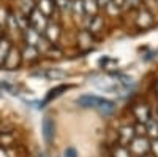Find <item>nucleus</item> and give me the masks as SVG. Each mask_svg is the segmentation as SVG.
Wrapping results in <instances>:
<instances>
[{
    "label": "nucleus",
    "mask_w": 158,
    "mask_h": 157,
    "mask_svg": "<svg viewBox=\"0 0 158 157\" xmlns=\"http://www.w3.org/2000/svg\"><path fill=\"white\" fill-rule=\"evenodd\" d=\"M128 149L133 155H146L150 149V140L147 137H135L133 141L128 145Z\"/></svg>",
    "instance_id": "f257e3e1"
},
{
    "label": "nucleus",
    "mask_w": 158,
    "mask_h": 157,
    "mask_svg": "<svg viewBox=\"0 0 158 157\" xmlns=\"http://www.w3.org/2000/svg\"><path fill=\"white\" fill-rule=\"evenodd\" d=\"M29 24H30V27H33L38 33H43L44 30H46V27H48V18L43 15L40 10H33L30 15H29Z\"/></svg>",
    "instance_id": "f03ea898"
},
{
    "label": "nucleus",
    "mask_w": 158,
    "mask_h": 157,
    "mask_svg": "<svg viewBox=\"0 0 158 157\" xmlns=\"http://www.w3.org/2000/svg\"><path fill=\"white\" fill-rule=\"evenodd\" d=\"M133 114H135V117L138 119V122H144V124H146L150 117H153L152 108L149 107L147 103H144V102L135 105V107H133Z\"/></svg>",
    "instance_id": "7ed1b4c3"
},
{
    "label": "nucleus",
    "mask_w": 158,
    "mask_h": 157,
    "mask_svg": "<svg viewBox=\"0 0 158 157\" xmlns=\"http://www.w3.org/2000/svg\"><path fill=\"white\" fill-rule=\"evenodd\" d=\"M41 135L44 138V141L48 143H52V140H54L56 137V124L54 121L51 119V117H44L43 122H41Z\"/></svg>",
    "instance_id": "20e7f679"
},
{
    "label": "nucleus",
    "mask_w": 158,
    "mask_h": 157,
    "mask_svg": "<svg viewBox=\"0 0 158 157\" xmlns=\"http://www.w3.org/2000/svg\"><path fill=\"white\" fill-rule=\"evenodd\" d=\"M136 137V132H135V125L131 124H125L118 129V140H120V145L123 146H128L133 138Z\"/></svg>",
    "instance_id": "39448f33"
},
{
    "label": "nucleus",
    "mask_w": 158,
    "mask_h": 157,
    "mask_svg": "<svg viewBox=\"0 0 158 157\" xmlns=\"http://www.w3.org/2000/svg\"><path fill=\"white\" fill-rule=\"evenodd\" d=\"M76 103L82 108H100L104 103V98H101L98 95H82L76 100Z\"/></svg>",
    "instance_id": "423d86ee"
},
{
    "label": "nucleus",
    "mask_w": 158,
    "mask_h": 157,
    "mask_svg": "<svg viewBox=\"0 0 158 157\" xmlns=\"http://www.w3.org/2000/svg\"><path fill=\"white\" fill-rule=\"evenodd\" d=\"M21 60H22V59H21V51H19L18 48H13V46H11L8 56H6V59H5V62H3V68H5V70H15L18 65H19Z\"/></svg>",
    "instance_id": "0eeeda50"
},
{
    "label": "nucleus",
    "mask_w": 158,
    "mask_h": 157,
    "mask_svg": "<svg viewBox=\"0 0 158 157\" xmlns=\"http://www.w3.org/2000/svg\"><path fill=\"white\" fill-rule=\"evenodd\" d=\"M40 38H41V33H38L33 27H29V29H25L24 30V40L25 43H27L29 46H38L40 43Z\"/></svg>",
    "instance_id": "6e6552de"
},
{
    "label": "nucleus",
    "mask_w": 158,
    "mask_h": 157,
    "mask_svg": "<svg viewBox=\"0 0 158 157\" xmlns=\"http://www.w3.org/2000/svg\"><path fill=\"white\" fill-rule=\"evenodd\" d=\"M43 33H44V38L49 43H56L60 37V27L57 24H48V27Z\"/></svg>",
    "instance_id": "1a4fd4ad"
},
{
    "label": "nucleus",
    "mask_w": 158,
    "mask_h": 157,
    "mask_svg": "<svg viewBox=\"0 0 158 157\" xmlns=\"http://www.w3.org/2000/svg\"><path fill=\"white\" fill-rule=\"evenodd\" d=\"M38 56H40V51L35 46L25 45V48L21 51V59L25 60V62H33L35 59H38Z\"/></svg>",
    "instance_id": "9d476101"
},
{
    "label": "nucleus",
    "mask_w": 158,
    "mask_h": 157,
    "mask_svg": "<svg viewBox=\"0 0 158 157\" xmlns=\"http://www.w3.org/2000/svg\"><path fill=\"white\" fill-rule=\"evenodd\" d=\"M103 24H104V21H103V18H100V16H90L89 19H87V32L89 33H95V32H100L101 30V27H103Z\"/></svg>",
    "instance_id": "9b49d317"
},
{
    "label": "nucleus",
    "mask_w": 158,
    "mask_h": 157,
    "mask_svg": "<svg viewBox=\"0 0 158 157\" xmlns=\"http://www.w3.org/2000/svg\"><path fill=\"white\" fill-rule=\"evenodd\" d=\"M36 10H40L43 13V15L48 18V16H51L52 13H54V10H56V7H54V2L52 0H40L38 2V5L35 7Z\"/></svg>",
    "instance_id": "f8f14e48"
},
{
    "label": "nucleus",
    "mask_w": 158,
    "mask_h": 157,
    "mask_svg": "<svg viewBox=\"0 0 158 157\" xmlns=\"http://www.w3.org/2000/svg\"><path fill=\"white\" fill-rule=\"evenodd\" d=\"M11 49V43L6 37H0V67H3V62Z\"/></svg>",
    "instance_id": "ddd939ff"
},
{
    "label": "nucleus",
    "mask_w": 158,
    "mask_h": 157,
    "mask_svg": "<svg viewBox=\"0 0 158 157\" xmlns=\"http://www.w3.org/2000/svg\"><path fill=\"white\" fill-rule=\"evenodd\" d=\"M146 129H147L146 137H147L149 140L158 138V121L155 119V117H150V119L146 122Z\"/></svg>",
    "instance_id": "4468645a"
},
{
    "label": "nucleus",
    "mask_w": 158,
    "mask_h": 157,
    "mask_svg": "<svg viewBox=\"0 0 158 157\" xmlns=\"http://www.w3.org/2000/svg\"><path fill=\"white\" fill-rule=\"evenodd\" d=\"M152 22H153V19H152L150 11H147V10L139 11V15H138V25L139 27L146 29V27H149V25H152Z\"/></svg>",
    "instance_id": "2eb2a0df"
},
{
    "label": "nucleus",
    "mask_w": 158,
    "mask_h": 157,
    "mask_svg": "<svg viewBox=\"0 0 158 157\" xmlns=\"http://www.w3.org/2000/svg\"><path fill=\"white\" fill-rule=\"evenodd\" d=\"M82 3H84V13H85V16H95L97 13H98V2L97 0H82Z\"/></svg>",
    "instance_id": "dca6fc26"
},
{
    "label": "nucleus",
    "mask_w": 158,
    "mask_h": 157,
    "mask_svg": "<svg viewBox=\"0 0 158 157\" xmlns=\"http://www.w3.org/2000/svg\"><path fill=\"white\" fill-rule=\"evenodd\" d=\"M112 157H133V154L130 152L128 146L117 145V146L112 148Z\"/></svg>",
    "instance_id": "f3484780"
},
{
    "label": "nucleus",
    "mask_w": 158,
    "mask_h": 157,
    "mask_svg": "<svg viewBox=\"0 0 158 157\" xmlns=\"http://www.w3.org/2000/svg\"><path fill=\"white\" fill-rule=\"evenodd\" d=\"M71 10L74 13V16L79 19V18H84L85 13H84V3L82 0H73L71 2Z\"/></svg>",
    "instance_id": "a211bd4d"
},
{
    "label": "nucleus",
    "mask_w": 158,
    "mask_h": 157,
    "mask_svg": "<svg viewBox=\"0 0 158 157\" xmlns=\"http://www.w3.org/2000/svg\"><path fill=\"white\" fill-rule=\"evenodd\" d=\"M15 19H16V24H18V29L19 30H25V29H29L30 25H29V18L22 15V13H19V15H15Z\"/></svg>",
    "instance_id": "6ab92c4d"
},
{
    "label": "nucleus",
    "mask_w": 158,
    "mask_h": 157,
    "mask_svg": "<svg viewBox=\"0 0 158 157\" xmlns=\"http://www.w3.org/2000/svg\"><path fill=\"white\" fill-rule=\"evenodd\" d=\"M35 10V3H33V0H21V11H22V15H25L29 18V15Z\"/></svg>",
    "instance_id": "aec40b11"
},
{
    "label": "nucleus",
    "mask_w": 158,
    "mask_h": 157,
    "mask_svg": "<svg viewBox=\"0 0 158 157\" xmlns=\"http://www.w3.org/2000/svg\"><path fill=\"white\" fill-rule=\"evenodd\" d=\"M114 108H115V105H114L112 102H109V100H104V103L101 105V107H100L98 110L101 111V114H111V113L114 111Z\"/></svg>",
    "instance_id": "412c9836"
},
{
    "label": "nucleus",
    "mask_w": 158,
    "mask_h": 157,
    "mask_svg": "<svg viewBox=\"0 0 158 157\" xmlns=\"http://www.w3.org/2000/svg\"><path fill=\"white\" fill-rule=\"evenodd\" d=\"M52 2H54V7L67 11V10H71V2L73 0H52Z\"/></svg>",
    "instance_id": "4be33fe9"
},
{
    "label": "nucleus",
    "mask_w": 158,
    "mask_h": 157,
    "mask_svg": "<svg viewBox=\"0 0 158 157\" xmlns=\"http://www.w3.org/2000/svg\"><path fill=\"white\" fill-rule=\"evenodd\" d=\"M100 63L103 65L104 68H115L117 65H118V62H117L115 59H111V57H104V59H101Z\"/></svg>",
    "instance_id": "5701e85b"
},
{
    "label": "nucleus",
    "mask_w": 158,
    "mask_h": 157,
    "mask_svg": "<svg viewBox=\"0 0 158 157\" xmlns=\"http://www.w3.org/2000/svg\"><path fill=\"white\" fill-rule=\"evenodd\" d=\"M6 25H8L10 32H16V30H19V29H18V24H16V19H15V15H8Z\"/></svg>",
    "instance_id": "b1692460"
},
{
    "label": "nucleus",
    "mask_w": 158,
    "mask_h": 157,
    "mask_svg": "<svg viewBox=\"0 0 158 157\" xmlns=\"http://www.w3.org/2000/svg\"><path fill=\"white\" fill-rule=\"evenodd\" d=\"M15 141V137H13L11 133H0V145H11V143Z\"/></svg>",
    "instance_id": "393cba45"
},
{
    "label": "nucleus",
    "mask_w": 158,
    "mask_h": 157,
    "mask_svg": "<svg viewBox=\"0 0 158 157\" xmlns=\"http://www.w3.org/2000/svg\"><path fill=\"white\" fill-rule=\"evenodd\" d=\"M135 132H136V137H146V133H147L146 124H144V122H138L135 125Z\"/></svg>",
    "instance_id": "a878e982"
},
{
    "label": "nucleus",
    "mask_w": 158,
    "mask_h": 157,
    "mask_svg": "<svg viewBox=\"0 0 158 157\" xmlns=\"http://www.w3.org/2000/svg\"><path fill=\"white\" fill-rule=\"evenodd\" d=\"M79 43H81V45H89V43H92L90 33H89V32H82L81 35H79Z\"/></svg>",
    "instance_id": "bb28decb"
},
{
    "label": "nucleus",
    "mask_w": 158,
    "mask_h": 157,
    "mask_svg": "<svg viewBox=\"0 0 158 157\" xmlns=\"http://www.w3.org/2000/svg\"><path fill=\"white\" fill-rule=\"evenodd\" d=\"M149 152H152L155 157H158V138L150 140V149H149Z\"/></svg>",
    "instance_id": "cd10ccee"
},
{
    "label": "nucleus",
    "mask_w": 158,
    "mask_h": 157,
    "mask_svg": "<svg viewBox=\"0 0 158 157\" xmlns=\"http://www.w3.org/2000/svg\"><path fill=\"white\" fill-rule=\"evenodd\" d=\"M118 10H120V8H118V7H115L112 2H109V3L106 5V11L109 13V15H117V13H118Z\"/></svg>",
    "instance_id": "c85d7f7f"
},
{
    "label": "nucleus",
    "mask_w": 158,
    "mask_h": 157,
    "mask_svg": "<svg viewBox=\"0 0 158 157\" xmlns=\"http://www.w3.org/2000/svg\"><path fill=\"white\" fill-rule=\"evenodd\" d=\"M6 19H8V13L5 8H0V25H5L6 24Z\"/></svg>",
    "instance_id": "c756f323"
},
{
    "label": "nucleus",
    "mask_w": 158,
    "mask_h": 157,
    "mask_svg": "<svg viewBox=\"0 0 158 157\" xmlns=\"http://www.w3.org/2000/svg\"><path fill=\"white\" fill-rule=\"evenodd\" d=\"M142 2V0H125V3H123V7H130V8H133V7H138L139 3Z\"/></svg>",
    "instance_id": "7c9ffc66"
},
{
    "label": "nucleus",
    "mask_w": 158,
    "mask_h": 157,
    "mask_svg": "<svg viewBox=\"0 0 158 157\" xmlns=\"http://www.w3.org/2000/svg\"><path fill=\"white\" fill-rule=\"evenodd\" d=\"M62 76H63L62 72H54V70H51V72L48 73V78H54V80H56V78H62Z\"/></svg>",
    "instance_id": "2f4dec72"
},
{
    "label": "nucleus",
    "mask_w": 158,
    "mask_h": 157,
    "mask_svg": "<svg viewBox=\"0 0 158 157\" xmlns=\"http://www.w3.org/2000/svg\"><path fill=\"white\" fill-rule=\"evenodd\" d=\"M65 157H76V151H74L73 148L65 149Z\"/></svg>",
    "instance_id": "473e14b6"
},
{
    "label": "nucleus",
    "mask_w": 158,
    "mask_h": 157,
    "mask_svg": "<svg viewBox=\"0 0 158 157\" xmlns=\"http://www.w3.org/2000/svg\"><path fill=\"white\" fill-rule=\"evenodd\" d=\"M0 157H10V152L3 146H0Z\"/></svg>",
    "instance_id": "72a5a7b5"
},
{
    "label": "nucleus",
    "mask_w": 158,
    "mask_h": 157,
    "mask_svg": "<svg viewBox=\"0 0 158 157\" xmlns=\"http://www.w3.org/2000/svg\"><path fill=\"white\" fill-rule=\"evenodd\" d=\"M111 2L115 5V7H118V8H122L123 7V3H125V0H111Z\"/></svg>",
    "instance_id": "f704fd0d"
},
{
    "label": "nucleus",
    "mask_w": 158,
    "mask_h": 157,
    "mask_svg": "<svg viewBox=\"0 0 158 157\" xmlns=\"http://www.w3.org/2000/svg\"><path fill=\"white\" fill-rule=\"evenodd\" d=\"M98 2V7H103V8H106V5L111 2V0H97Z\"/></svg>",
    "instance_id": "c9c22d12"
},
{
    "label": "nucleus",
    "mask_w": 158,
    "mask_h": 157,
    "mask_svg": "<svg viewBox=\"0 0 158 157\" xmlns=\"http://www.w3.org/2000/svg\"><path fill=\"white\" fill-rule=\"evenodd\" d=\"M155 94H156V97H158V80H156V84H155Z\"/></svg>",
    "instance_id": "e433bc0d"
},
{
    "label": "nucleus",
    "mask_w": 158,
    "mask_h": 157,
    "mask_svg": "<svg viewBox=\"0 0 158 157\" xmlns=\"http://www.w3.org/2000/svg\"><path fill=\"white\" fill-rule=\"evenodd\" d=\"M153 117H155V119H156V121H158V107H156V114H155V116H153Z\"/></svg>",
    "instance_id": "4c0bfd02"
},
{
    "label": "nucleus",
    "mask_w": 158,
    "mask_h": 157,
    "mask_svg": "<svg viewBox=\"0 0 158 157\" xmlns=\"http://www.w3.org/2000/svg\"><path fill=\"white\" fill-rule=\"evenodd\" d=\"M141 157H144V155H141Z\"/></svg>",
    "instance_id": "58836bf2"
}]
</instances>
